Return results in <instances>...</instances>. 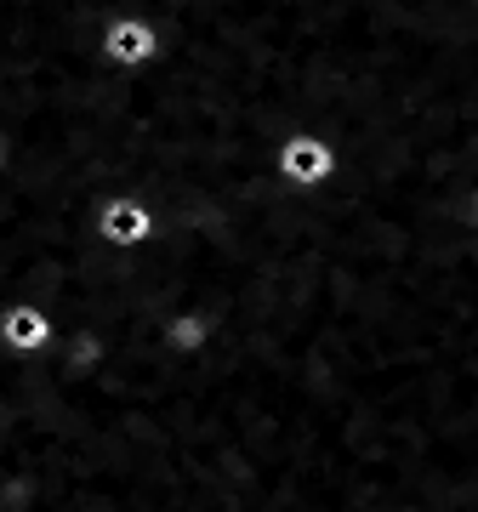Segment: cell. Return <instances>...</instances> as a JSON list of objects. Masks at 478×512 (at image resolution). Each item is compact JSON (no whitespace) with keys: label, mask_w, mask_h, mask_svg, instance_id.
Instances as JSON below:
<instances>
[{"label":"cell","mask_w":478,"mask_h":512,"mask_svg":"<svg viewBox=\"0 0 478 512\" xmlns=\"http://www.w3.org/2000/svg\"><path fill=\"white\" fill-rule=\"evenodd\" d=\"M57 336H63V325H57L40 302H12V308H0V348L18 353V359H46V353L57 348Z\"/></svg>","instance_id":"obj_4"},{"label":"cell","mask_w":478,"mask_h":512,"mask_svg":"<svg viewBox=\"0 0 478 512\" xmlns=\"http://www.w3.org/2000/svg\"><path fill=\"white\" fill-rule=\"evenodd\" d=\"M274 171H279V183H291L296 194H319V188L336 183L342 154H336V143L325 137V131H296V137L279 143Z\"/></svg>","instance_id":"obj_2"},{"label":"cell","mask_w":478,"mask_h":512,"mask_svg":"<svg viewBox=\"0 0 478 512\" xmlns=\"http://www.w3.org/2000/svg\"><path fill=\"white\" fill-rule=\"evenodd\" d=\"M97 52H103V63H109V69L143 74V69H154V63L166 57V35H160V23L143 18V12H114V18L103 23Z\"/></svg>","instance_id":"obj_1"},{"label":"cell","mask_w":478,"mask_h":512,"mask_svg":"<svg viewBox=\"0 0 478 512\" xmlns=\"http://www.w3.org/2000/svg\"><path fill=\"white\" fill-rule=\"evenodd\" d=\"M217 342V313L211 308H171L160 319V348L166 359H200Z\"/></svg>","instance_id":"obj_5"},{"label":"cell","mask_w":478,"mask_h":512,"mask_svg":"<svg viewBox=\"0 0 478 512\" xmlns=\"http://www.w3.org/2000/svg\"><path fill=\"white\" fill-rule=\"evenodd\" d=\"M97 239L120 256H137L160 239V217H154V205H143L137 194H114V200H103V211H97Z\"/></svg>","instance_id":"obj_3"},{"label":"cell","mask_w":478,"mask_h":512,"mask_svg":"<svg viewBox=\"0 0 478 512\" xmlns=\"http://www.w3.org/2000/svg\"><path fill=\"white\" fill-rule=\"evenodd\" d=\"M12 165H18V137H12V131L0 126V177H6Z\"/></svg>","instance_id":"obj_6"}]
</instances>
